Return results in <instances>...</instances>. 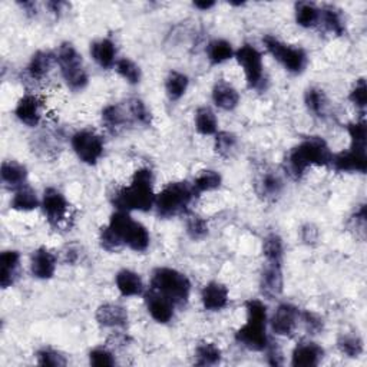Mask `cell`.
<instances>
[{
	"label": "cell",
	"mask_w": 367,
	"mask_h": 367,
	"mask_svg": "<svg viewBox=\"0 0 367 367\" xmlns=\"http://www.w3.org/2000/svg\"><path fill=\"white\" fill-rule=\"evenodd\" d=\"M0 177H2V182L6 188L16 191L26 185L28 170L18 161H4L2 168H0Z\"/></svg>",
	"instance_id": "d4e9b609"
},
{
	"label": "cell",
	"mask_w": 367,
	"mask_h": 367,
	"mask_svg": "<svg viewBox=\"0 0 367 367\" xmlns=\"http://www.w3.org/2000/svg\"><path fill=\"white\" fill-rule=\"evenodd\" d=\"M191 184H192L195 197H200L204 192L218 190L222 184V177L219 172H217L214 170H204L195 177V180Z\"/></svg>",
	"instance_id": "1f68e13d"
},
{
	"label": "cell",
	"mask_w": 367,
	"mask_h": 367,
	"mask_svg": "<svg viewBox=\"0 0 367 367\" xmlns=\"http://www.w3.org/2000/svg\"><path fill=\"white\" fill-rule=\"evenodd\" d=\"M263 43L267 52L290 73L300 75L306 71L309 63V56L306 51L300 46L289 45L281 42L279 38L273 35H267L263 38Z\"/></svg>",
	"instance_id": "ba28073f"
},
{
	"label": "cell",
	"mask_w": 367,
	"mask_h": 367,
	"mask_svg": "<svg viewBox=\"0 0 367 367\" xmlns=\"http://www.w3.org/2000/svg\"><path fill=\"white\" fill-rule=\"evenodd\" d=\"M205 53L211 65H221L234 58L235 49L225 39H214L207 45Z\"/></svg>",
	"instance_id": "f546056e"
},
{
	"label": "cell",
	"mask_w": 367,
	"mask_h": 367,
	"mask_svg": "<svg viewBox=\"0 0 367 367\" xmlns=\"http://www.w3.org/2000/svg\"><path fill=\"white\" fill-rule=\"evenodd\" d=\"M195 130L200 135L210 137L218 133V119L208 106H201L195 112Z\"/></svg>",
	"instance_id": "f1b7e54d"
},
{
	"label": "cell",
	"mask_w": 367,
	"mask_h": 367,
	"mask_svg": "<svg viewBox=\"0 0 367 367\" xmlns=\"http://www.w3.org/2000/svg\"><path fill=\"white\" fill-rule=\"evenodd\" d=\"M348 99L358 110L366 109V106H367V83H366L364 78H360L356 81L354 86L350 91Z\"/></svg>",
	"instance_id": "7dc6e473"
},
{
	"label": "cell",
	"mask_w": 367,
	"mask_h": 367,
	"mask_svg": "<svg viewBox=\"0 0 367 367\" xmlns=\"http://www.w3.org/2000/svg\"><path fill=\"white\" fill-rule=\"evenodd\" d=\"M264 351H267V360L272 366H281L283 364V353L279 348V346H274V343L270 341Z\"/></svg>",
	"instance_id": "f907efd6"
},
{
	"label": "cell",
	"mask_w": 367,
	"mask_h": 367,
	"mask_svg": "<svg viewBox=\"0 0 367 367\" xmlns=\"http://www.w3.org/2000/svg\"><path fill=\"white\" fill-rule=\"evenodd\" d=\"M106 225L112 229L124 247H128L135 253H144L148 250L151 235L147 227L140 221H135L130 212L116 210L110 215Z\"/></svg>",
	"instance_id": "277c9868"
},
{
	"label": "cell",
	"mask_w": 367,
	"mask_h": 367,
	"mask_svg": "<svg viewBox=\"0 0 367 367\" xmlns=\"http://www.w3.org/2000/svg\"><path fill=\"white\" fill-rule=\"evenodd\" d=\"M115 284L122 297H138L144 294V281L141 276L133 270L124 269L118 272Z\"/></svg>",
	"instance_id": "603a6c76"
},
{
	"label": "cell",
	"mask_w": 367,
	"mask_h": 367,
	"mask_svg": "<svg viewBox=\"0 0 367 367\" xmlns=\"http://www.w3.org/2000/svg\"><path fill=\"white\" fill-rule=\"evenodd\" d=\"M55 62H56L55 53L49 51H38L36 53H33V56L29 61V65L26 68L28 75L35 81H41L49 75Z\"/></svg>",
	"instance_id": "4316f807"
},
{
	"label": "cell",
	"mask_w": 367,
	"mask_h": 367,
	"mask_svg": "<svg viewBox=\"0 0 367 367\" xmlns=\"http://www.w3.org/2000/svg\"><path fill=\"white\" fill-rule=\"evenodd\" d=\"M229 300L228 289L219 281H210L201 291V303L208 311H221Z\"/></svg>",
	"instance_id": "d6986e66"
},
{
	"label": "cell",
	"mask_w": 367,
	"mask_h": 367,
	"mask_svg": "<svg viewBox=\"0 0 367 367\" xmlns=\"http://www.w3.org/2000/svg\"><path fill=\"white\" fill-rule=\"evenodd\" d=\"M21 270V254L15 250L4 252L0 256V286L9 289L15 284Z\"/></svg>",
	"instance_id": "7402d4cb"
},
{
	"label": "cell",
	"mask_w": 367,
	"mask_h": 367,
	"mask_svg": "<svg viewBox=\"0 0 367 367\" xmlns=\"http://www.w3.org/2000/svg\"><path fill=\"white\" fill-rule=\"evenodd\" d=\"M234 58L241 66L249 88L263 89L266 75H264V63H263L262 52L250 43H244L241 48L235 51Z\"/></svg>",
	"instance_id": "9c48e42d"
},
{
	"label": "cell",
	"mask_w": 367,
	"mask_h": 367,
	"mask_svg": "<svg viewBox=\"0 0 367 367\" xmlns=\"http://www.w3.org/2000/svg\"><path fill=\"white\" fill-rule=\"evenodd\" d=\"M238 144L237 137L232 133L228 131H221L215 134V141H214V150L218 155L228 158L231 154L235 151Z\"/></svg>",
	"instance_id": "7bdbcfd3"
},
{
	"label": "cell",
	"mask_w": 367,
	"mask_h": 367,
	"mask_svg": "<svg viewBox=\"0 0 367 367\" xmlns=\"http://www.w3.org/2000/svg\"><path fill=\"white\" fill-rule=\"evenodd\" d=\"M296 15V22L299 26L304 29L314 28L320 24V9L310 2H299L296 4L294 9Z\"/></svg>",
	"instance_id": "d6a6232c"
},
{
	"label": "cell",
	"mask_w": 367,
	"mask_h": 367,
	"mask_svg": "<svg viewBox=\"0 0 367 367\" xmlns=\"http://www.w3.org/2000/svg\"><path fill=\"white\" fill-rule=\"evenodd\" d=\"M56 55V63L59 65L62 78L69 89L75 92L83 91L89 83L88 72L83 66V61L81 53L76 51V48L65 42L58 48Z\"/></svg>",
	"instance_id": "52a82bcc"
},
{
	"label": "cell",
	"mask_w": 367,
	"mask_h": 367,
	"mask_svg": "<svg viewBox=\"0 0 367 367\" xmlns=\"http://www.w3.org/2000/svg\"><path fill=\"white\" fill-rule=\"evenodd\" d=\"M337 347L338 350L351 358H357L364 351V343L363 338L357 333H343L337 338Z\"/></svg>",
	"instance_id": "d590c367"
},
{
	"label": "cell",
	"mask_w": 367,
	"mask_h": 367,
	"mask_svg": "<svg viewBox=\"0 0 367 367\" xmlns=\"http://www.w3.org/2000/svg\"><path fill=\"white\" fill-rule=\"evenodd\" d=\"M247 321L235 333V341L252 351H264L270 343L267 334L269 314L267 306L257 299L246 303Z\"/></svg>",
	"instance_id": "3957f363"
},
{
	"label": "cell",
	"mask_w": 367,
	"mask_h": 367,
	"mask_svg": "<svg viewBox=\"0 0 367 367\" xmlns=\"http://www.w3.org/2000/svg\"><path fill=\"white\" fill-rule=\"evenodd\" d=\"M211 98L214 105L222 110H234L239 103L238 91L231 83L222 79L214 85Z\"/></svg>",
	"instance_id": "cb8c5ba5"
},
{
	"label": "cell",
	"mask_w": 367,
	"mask_h": 367,
	"mask_svg": "<svg viewBox=\"0 0 367 367\" xmlns=\"http://www.w3.org/2000/svg\"><path fill=\"white\" fill-rule=\"evenodd\" d=\"M304 103L309 109V112H311L314 116H324L327 106H329V100L327 96L324 93L323 89L320 88H309L304 93Z\"/></svg>",
	"instance_id": "74e56055"
},
{
	"label": "cell",
	"mask_w": 367,
	"mask_h": 367,
	"mask_svg": "<svg viewBox=\"0 0 367 367\" xmlns=\"http://www.w3.org/2000/svg\"><path fill=\"white\" fill-rule=\"evenodd\" d=\"M41 207L43 210V214L48 222L52 227H59L61 224L66 222L71 205L66 197L59 190L53 187L46 188L41 200Z\"/></svg>",
	"instance_id": "8fae6325"
},
{
	"label": "cell",
	"mask_w": 367,
	"mask_h": 367,
	"mask_svg": "<svg viewBox=\"0 0 367 367\" xmlns=\"http://www.w3.org/2000/svg\"><path fill=\"white\" fill-rule=\"evenodd\" d=\"M214 6H215V2H205V0H204V2H194V8L202 11V12L210 11Z\"/></svg>",
	"instance_id": "f5cc1de1"
},
{
	"label": "cell",
	"mask_w": 367,
	"mask_h": 367,
	"mask_svg": "<svg viewBox=\"0 0 367 367\" xmlns=\"http://www.w3.org/2000/svg\"><path fill=\"white\" fill-rule=\"evenodd\" d=\"M299 320H300V310L290 303H281L274 311L269 323L274 334L290 337L297 330Z\"/></svg>",
	"instance_id": "7c38bea8"
},
{
	"label": "cell",
	"mask_w": 367,
	"mask_h": 367,
	"mask_svg": "<svg viewBox=\"0 0 367 367\" xmlns=\"http://www.w3.org/2000/svg\"><path fill=\"white\" fill-rule=\"evenodd\" d=\"M41 207V200L36 194V191L31 185H24L18 188L14 194V198L11 201V208L16 211L29 212Z\"/></svg>",
	"instance_id": "83f0119b"
},
{
	"label": "cell",
	"mask_w": 367,
	"mask_h": 367,
	"mask_svg": "<svg viewBox=\"0 0 367 367\" xmlns=\"http://www.w3.org/2000/svg\"><path fill=\"white\" fill-rule=\"evenodd\" d=\"M58 266L56 256L46 247H41L33 252L31 259V273L35 279L49 280L55 276Z\"/></svg>",
	"instance_id": "e0dca14e"
},
{
	"label": "cell",
	"mask_w": 367,
	"mask_h": 367,
	"mask_svg": "<svg viewBox=\"0 0 367 367\" xmlns=\"http://www.w3.org/2000/svg\"><path fill=\"white\" fill-rule=\"evenodd\" d=\"M263 254L266 262H277L283 263L284 256V244L279 234L272 232L263 241Z\"/></svg>",
	"instance_id": "ab89813d"
},
{
	"label": "cell",
	"mask_w": 367,
	"mask_h": 367,
	"mask_svg": "<svg viewBox=\"0 0 367 367\" xmlns=\"http://www.w3.org/2000/svg\"><path fill=\"white\" fill-rule=\"evenodd\" d=\"M320 24L336 36H343L346 33V24L343 15L334 6H326L320 11Z\"/></svg>",
	"instance_id": "e575fe53"
},
{
	"label": "cell",
	"mask_w": 367,
	"mask_h": 367,
	"mask_svg": "<svg viewBox=\"0 0 367 367\" xmlns=\"http://www.w3.org/2000/svg\"><path fill=\"white\" fill-rule=\"evenodd\" d=\"M283 287H284L283 264L277 262H266V266L260 276L262 294L273 300L283 293Z\"/></svg>",
	"instance_id": "4fadbf2b"
},
{
	"label": "cell",
	"mask_w": 367,
	"mask_h": 367,
	"mask_svg": "<svg viewBox=\"0 0 367 367\" xmlns=\"http://www.w3.org/2000/svg\"><path fill=\"white\" fill-rule=\"evenodd\" d=\"M91 56L98 66L102 69L115 68L118 62V49L113 41L103 38L91 43Z\"/></svg>",
	"instance_id": "44dd1931"
},
{
	"label": "cell",
	"mask_w": 367,
	"mask_h": 367,
	"mask_svg": "<svg viewBox=\"0 0 367 367\" xmlns=\"http://www.w3.org/2000/svg\"><path fill=\"white\" fill-rule=\"evenodd\" d=\"M324 357V350L314 341L299 343L291 353V366L294 367H314L320 364Z\"/></svg>",
	"instance_id": "ac0fdd59"
},
{
	"label": "cell",
	"mask_w": 367,
	"mask_h": 367,
	"mask_svg": "<svg viewBox=\"0 0 367 367\" xmlns=\"http://www.w3.org/2000/svg\"><path fill=\"white\" fill-rule=\"evenodd\" d=\"M195 198L192 184L187 181L170 182L155 195V210L161 218H172L187 212Z\"/></svg>",
	"instance_id": "8992f818"
},
{
	"label": "cell",
	"mask_w": 367,
	"mask_h": 367,
	"mask_svg": "<svg viewBox=\"0 0 367 367\" xmlns=\"http://www.w3.org/2000/svg\"><path fill=\"white\" fill-rule=\"evenodd\" d=\"M89 363L96 367H108L115 366L116 360L112 351H109L106 347H95L89 351Z\"/></svg>",
	"instance_id": "c3c4849f"
},
{
	"label": "cell",
	"mask_w": 367,
	"mask_h": 367,
	"mask_svg": "<svg viewBox=\"0 0 367 367\" xmlns=\"http://www.w3.org/2000/svg\"><path fill=\"white\" fill-rule=\"evenodd\" d=\"M188 85H190V79L185 73L178 71H171L165 78V92L168 99L172 102L180 100L185 95Z\"/></svg>",
	"instance_id": "4dcf8cb0"
},
{
	"label": "cell",
	"mask_w": 367,
	"mask_h": 367,
	"mask_svg": "<svg viewBox=\"0 0 367 367\" xmlns=\"http://www.w3.org/2000/svg\"><path fill=\"white\" fill-rule=\"evenodd\" d=\"M256 188H257V192L260 197H263L266 200H274L283 192L284 182L277 171L266 170L264 172L260 174Z\"/></svg>",
	"instance_id": "484cf974"
},
{
	"label": "cell",
	"mask_w": 367,
	"mask_h": 367,
	"mask_svg": "<svg viewBox=\"0 0 367 367\" xmlns=\"http://www.w3.org/2000/svg\"><path fill=\"white\" fill-rule=\"evenodd\" d=\"M222 353L219 347L210 341H202L195 348V364L197 366H215L221 361Z\"/></svg>",
	"instance_id": "8d00e7d4"
},
{
	"label": "cell",
	"mask_w": 367,
	"mask_h": 367,
	"mask_svg": "<svg viewBox=\"0 0 367 367\" xmlns=\"http://www.w3.org/2000/svg\"><path fill=\"white\" fill-rule=\"evenodd\" d=\"M95 319L99 326L106 329H125L130 321L127 309L115 303H105L99 306Z\"/></svg>",
	"instance_id": "2e32d148"
},
{
	"label": "cell",
	"mask_w": 367,
	"mask_h": 367,
	"mask_svg": "<svg viewBox=\"0 0 367 367\" xmlns=\"http://www.w3.org/2000/svg\"><path fill=\"white\" fill-rule=\"evenodd\" d=\"M71 145L76 157L86 165L98 164L105 150L102 138L91 130H81L75 133L71 138Z\"/></svg>",
	"instance_id": "30bf717a"
},
{
	"label": "cell",
	"mask_w": 367,
	"mask_h": 367,
	"mask_svg": "<svg viewBox=\"0 0 367 367\" xmlns=\"http://www.w3.org/2000/svg\"><path fill=\"white\" fill-rule=\"evenodd\" d=\"M99 244L100 247L108 253H119L125 249L108 225H103L99 231Z\"/></svg>",
	"instance_id": "bcb514c9"
},
{
	"label": "cell",
	"mask_w": 367,
	"mask_h": 367,
	"mask_svg": "<svg viewBox=\"0 0 367 367\" xmlns=\"http://www.w3.org/2000/svg\"><path fill=\"white\" fill-rule=\"evenodd\" d=\"M130 119H131V116H130L128 110H125L120 105H116V103L108 105L102 110V120L109 130L122 128Z\"/></svg>",
	"instance_id": "836d02e7"
},
{
	"label": "cell",
	"mask_w": 367,
	"mask_h": 367,
	"mask_svg": "<svg viewBox=\"0 0 367 367\" xmlns=\"http://www.w3.org/2000/svg\"><path fill=\"white\" fill-rule=\"evenodd\" d=\"M185 228H187V234L194 241L205 238L208 235V231H210L208 222L202 217H200L197 214H191V215L187 217Z\"/></svg>",
	"instance_id": "ee69618b"
},
{
	"label": "cell",
	"mask_w": 367,
	"mask_h": 367,
	"mask_svg": "<svg viewBox=\"0 0 367 367\" xmlns=\"http://www.w3.org/2000/svg\"><path fill=\"white\" fill-rule=\"evenodd\" d=\"M15 115L22 122V124H25L31 128L38 127L42 119L39 99L31 93L24 95L15 108Z\"/></svg>",
	"instance_id": "ffe728a7"
},
{
	"label": "cell",
	"mask_w": 367,
	"mask_h": 367,
	"mask_svg": "<svg viewBox=\"0 0 367 367\" xmlns=\"http://www.w3.org/2000/svg\"><path fill=\"white\" fill-rule=\"evenodd\" d=\"M155 195L153 171L140 168L135 171L131 184L116 190L110 201L118 211L148 212L155 205Z\"/></svg>",
	"instance_id": "6da1fadb"
},
{
	"label": "cell",
	"mask_w": 367,
	"mask_h": 367,
	"mask_svg": "<svg viewBox=\"0 0 367 367\" xmlns=\"http://www.w3.org/2000/svg\"><path fill=\"white\" fill-rule=\"evenodd\" d=\"M337 172H360L364 174L367 170V154L366 151H358L348 148L338 154H333L331 164Z\"/></svg>",
	"instance_id": "5bb4252c"
},
{
	"label": "cell",
	"mask_w": 367,
	"mask_h": 367,
	"mask_svg": "<svg viewBox=\"0 0 367 367\" xmlns=\"http://www.w3.org/2000/svg\"><path fill=\"white\" fill-rule=\"evenodd\" d=\"M36 360H38V364H41V366L61 367V366L68 364L66 357L61 351H58L52 347H42L41 350H38Z\"/></svg>",
	"instance_id": "f6af8a7d"
},
{
	"label": "cell",
	"mask_w": 367,
	"mask_h": 367,
	"mask_svg": "<svg viewBox=\"0 0 367 367\" xmlns=\"http://www.w3.org/2000/svg\"><path fill=\"white\" fill-rule=\"evenodd\" d=\"M115 71L118 72V75L122 79L128 82L130 85H138L143 79L141 68L130 58H119L115 65Z\"/></svg>",
	"instance_id": "f35d334b"
},
{
	"label": "cell",
	"mask_w": 367,
	"mask_h": 367,
	"mask_svg": "<svg viewBox=\"0 0 367 367\" xmlns=\"http://www.w3.org/2000/svg\"><path fill=\"white\" fill-rule=\"evenodd\" d=\"M347 134L350 137V148L358 150V151H366L367 147V127L364 119L351 122L346 127Z\"/></svg>",
	"instance_id": "60d3db41"
},
{
	"label": "cell",
	"mask_w": 367,
	"mask_h": 367,
	"mask_svg": "<svg viewBox=\"0 0 367 367\" xmlns=\"http://www.w3.org/2000/svg\"><path fill=\"white\" fill-rule=\"evenodd\" d=\"M319 237V232H317V228L311 224H306L303 228H301V239L307 244L310 242H314Z\"/></svg>",
	"instance_id": "816d5d0a"
},
{
	"label": "cell",
	"mask_w": 367,
	"mask_h": 367,
	"mask_svg": "<svg viewBox=\"0 0 367 367\" xmlns=\"http://www.w3.org/2000/svg\"><path fill=\"white\" fill-rule=\"evenodd\" d=\"M151 290L170 299L175 307H182L188 303L191 294V281L188 277L171 267H158L151 277Z\"/></svg>",
	"instance_id": "5b68a950"
},
{
	"label": "cell",
	"mask_w": 367,
	"mask_h": 367,
	"mask_svg": "<svg viewBox=\"0 0 367 367\" xmlns=\"http://www.w3.org/2000/svg\"><path fill=\"white\" fill-rule=\"evenodd\" d=\"M145 306L148 314L160 324H167L174 319L175 304L155 290L150 289L145 293Z\"/></svg>",
	"instance_id": "9a60e30c"
},
{
	"label": "cell",
	"mask_w": 367,
	"mask_h": 367,
	"mask_svg": "<svg viewBox=\"0 0 367 367\" xmlns=\"http://www.w3.org/2000/svg\"><path fill=\"white\" fill-rule=\"evenodd\" d=\"M128 113L131 116V119H134L135 122H138L140 125L144 127H150L153 122V115L151 110L148 109V106L145 105L144 100H141L140 98H133L128 100Z\"/></svg>",
	"instance_id": "b9f144b4"
},
{
	"label": "cell",
	"mask_w": 367,
	"mask_h": 367,
	"mask_svg": "<svg viewBox=\"0 0 367 367\" xmlns=\"http://www.w3.org/2000/svg\"><path fill=\"white\" fill-rule=\"evenodd\" d=\"M300 320L304 323L307 331L310 334H317L323 330V320L319 314L306 310V311H300Z\"/></svg>",
	"instance_id": "681fc988"
},
{
	"label": "cell",
	"mask_w": 367,
	"mask_h": 367,
	"mask_svg": "<svg viewBox=\"0 0 367 367\" xmlns=\"http://www.w3.org/2000/svg\"><path fill=\"white\" fill-rule=\"evenodd\" d=\"M331 158L333 153L321 137H309L291 148L286 158V168L294 180H300L311 167H329Z\"/></svg>",
	"instance_id": "7a4b0ae2"
}]
</instances>
